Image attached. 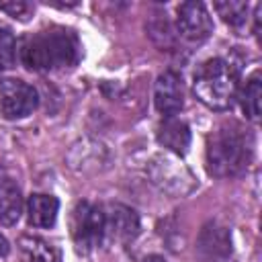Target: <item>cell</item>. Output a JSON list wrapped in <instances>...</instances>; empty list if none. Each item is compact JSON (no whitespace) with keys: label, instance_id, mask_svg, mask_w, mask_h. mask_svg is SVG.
I'll return each mask as SVG.
<instances>
[{"label":"cell","instance_id":"cell-1","mask_svg":"<svg viewBox=\"0 0 262 262\" xmlns=\"http://www.w3.org/2000/svg\"><path fill=\"white\" fill-rule=\"evenodd\" d=\"M18 55L23 66L35 72L61 70L74 68L80 61L82 45L74 31L53 27L27 37L18 47Z\"/></svg>","mask_w":262,"mask_h":262},{"label":"cell","instance_id":"cell-2","mask_svg":"<svg viewBox=\"0 0 262 262\" xmlns=\"http://www.w3.org/2000/svg\"><path fill=\"white\" fill-rule=\"evenodd\" d=\"M239 90V74L231 61L221 57L207 59L199 66L192 80V94L211 111H227L233 106Z\"/></svg>","mask_w":262,"mask_h":262},{"label":"cell","instance_id":"cell-3","mask_svg":"<svg viewBox=\"0 0 262 262\" xmlns=\"http://www.w3.org/2000/svg\"><path fill=\"white\" fill-rule=\"evenodd\" d=\"M250 158V147L244 133L225 125L215 129L207 139V168L217 178H227L239 174Z\"/></svg>","mask_w":262,"mask_h":262},{"label":"cell","instance_id":"cell-4","mask_svg":"<svg viewBox=\"0 0 262 262\" xmlns=\"http://www.w3.org/2000/svg\"><path fill=\"white\" fill-rule=\"evenodd\" d=\"M147 176L162 192L172 194V196H182L190 192L196 184L192 172L174 154L154 156L147 164Z\"/></svg>","mask_w":262,"mask_h":262},{"label":"cell","instance_id":"cell-5","mask_svg":"<svg viewBox=\"0 0 262 262\" xmlns=\"http://www.w3.org/2000/svg\"><path fill=\"white\" fill-rule=\"evenodd\" d=\"M72 237L80 252H90L104 242V209L92 203H78L72 213Z\"/></svg>","mask_w":262,"mask_h":262},{"label":"cell","instance_id":"cell-6","mask_svg":"<svg viewBox=\"0 0 262 262\" xmlns=\"http://www.w3.org/2000/svg\"><path fill=\"white\" fill-rule=\"evenodd\" d=\"M39 104L37 90L16 78H8L0 82V113L8 121L29 117Z\"/></svg>","mask_w":262,"mask_h":262},{"label":"cell","instance_id":"cell-7","mask_svg":"<svg viewBox=\"0 0 262 262\" xmlns=\"http://www.w3.org/2000/svg\"><path fill=\"white\" fill-rule=\"evenodd\" d=\"M176 31L192 43L209 39L213 33V20L207 6L203 2H182L176 10Z\"/></svg>","mask_w":262,"mask_h":262},{"label":"cell","instance_id":"cell-8","mask_svg":"<svg viewBox=\"0 0 262 262\" xmlns=\"http://www.w3.org/2000/svg\"><path fill=\"white\" fill-rule=\"evenodd\" d=\"M104 209V239L129 244L139 233V217L137 213L121 203H111Z\"/></svg>","mask_w":262,"mask_h":262},{"label":"cell","instance_id":"cell-9","mask_svg":"<svg viewBox=\"0 0 262 262\" xmlns=\"http://www.w3.org/2000/svg\"><path fill=\"white\" fill-rule=\"evenodd\" d=\"M154 102L158 113L166 117H176L182 111L184 94H182V80L176 72L166 70L158 76L154 84Z\"/></svg>","mask_w":262,"mask_h":262},{"label":"cell","instance_id":"cell-10","mask_svg":"<svg viewBox=\"0 0 262 262\" xmlns=\"http://www.w3.org/2000/svg\"><path fill=\"white\" fill-rule=\"evenodd\" d=\"M196 250L203 262H231V235L219 223H207L199 235Z\"/></svg>","mask_w":262,"mask_h":262},{"label":"cell","instance_id":"cell-11","mask_svg":"<svg viewBox=\"0 0 262 262\" xmlns=\"http://www.w3.org/2000/svg\"><path fill=\"white\" fill-rule=\"evenodd\" d=\"M156 139L162 147H166L174 156H184L190 147V129L184 121L176 117H166L156 131Z\"/></svg>","mask_w":262,"mask_h":262},{"label":"cell","instance_id":"cell-12","mask_svg":"<svg viewBox=\"0 0 262 262\" xmlns=\"http://www.w3.org/2000/svg\"><path fill=\"white\" fill-rule=\"evenodd\" d=\"M57 211H59V201L51 194L35 192L27 201V217L33 227H41V229L53 227L57 219Z\"/></svg>","mask_w":262,"mask_h":262},{"label":"cell","instance_id":"cell-13","mask_svg":"<svg viewBox=\"0 0 262 262\" xmlns=\"http://www.w3.org/2000/svg\"><path fill=\"white\" fill-rule=\"evenodd\" d=\"M20 188L10 180H0V223L14 225L23 215Z\"/></svg>","mask_w":262,"mask_h":262},{"label":"cell","instance_id":"cell-14","mask_svg":"<svg viewBox=\"0 0 262 262\" xmlns=\"http://www.w3.org/2000/svg\"><path fill=\"white\" fill-rule=\"evenodd\" d=\"M239 92V104L244 115L250 121H258L260 119V98H262V80H260V72H254L246 84L242 86Z\"/></svg>","mask_w":262,"mask_h":262},{"label":"cell","instance_id":"cell-15","mask_svg":"<svg viewBox=\"0 0 262 262\" xmlns=\"http://www.w3.org/2000/svg\"><path fill=\"white\" fill-rule=\"evenodd\" d=\"M18 248L25 254L27 262H59L57 250L37 235H20Z\"/></svg>","mask_w":262,"mask_h":262},{"label":"cell","instance_id":"cell-16","mask_svg":"<svg viewBox=\"0 0 262 262\" xmlns=\"http://www.w3.org/2000/svg\"><path fill=\"white\" fill-rule=\"evenodd\" d=\"M215 10L227 25H231L233 29H242L248 20L250 6H248V2H217Z\"/></svg>","mask_w":262,"mask_h":262},{"label":"cell","instance_id":"cell-17","mask_svg":"<svg viewBox=\"0 0 262 262\" xmlns=\"http://www.w3.org/2000/svg\"><path fill=\"white\" fill-rule=\"evenodd\" d=\"M16 61V41L8 29L0 27V72L10 70Z\"/></svg>","mask_w":262,"mask_h":262},{"label":"cell","instance_id":"cell-18","mask_svg":"<svg viewBox=\"0 0 262 262\" xmlns=\"http://www.w3.org/2000/svg\"><path fill=\"white\" fill-rule=\"evenodd\" d=\"M0 10L18 20H27V14L31 12V4H27L23 0H10V2H0Z\"/></svg>","mask_w":262,"mask_h":262},{"label":"cell","instance_id":"cell-19","mask_svg":"<svg viewBox=\"0 0 262 262\" xmlns=\"http://www.w3.org/2000/svg\"><path fill=\"white\" fill-rule=\"evenodd\" d=\"M8 252H10V246H8L6 237H4V235H0V258L8 256Z\"/></svg>","mask_w":262,"mask_h":262},{"label":"cell","instance_id":"cell-20","mask_svg":"<svg viewBox=\"0 0 262 262\" xmlns=\"http://www.w3.org/2000/svg\"><path fill=\"white\" fill-rule=\"evenodd\" d=\"M141 262H166L162 256H147V258H143Z\"/></svg>","mask_w":262,"mask_h":262}]
</instances>
